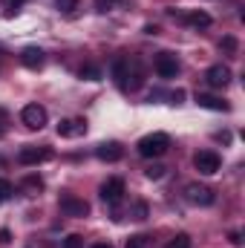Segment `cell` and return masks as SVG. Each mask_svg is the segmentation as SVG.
<instances>
[{
    "instance_id": "1",
    "label": "cell",
    "mask_w": 245,
    "mask_h": 248,
    "mask_svg": "<svg viewBox=\"0 0 245 248\" xmlns=\"http://www.w3.org/2000/svg\"><path fill=\"white\" fill-rule=\"evenodd\" d=\"M136 147H138V156H144V159H159V156L168 153L170 139H168V133H150V136L138 139Z\"/></svg>"
},
{
    "instance_id": "2",
    "label": "cell",
    "mask_w": 245,
    "mask_h": 248,
    "mask_svg": "<svg viewBox=\"0 0 245 248\" xmlns=\"http://www.w3.org/2000/svg\"><path fill=\"white\" fill-rule=\"evenodd\" d=\"M184 199L190 202V205H202V208H208V205H214V199H216V193L211 190L208 185H199V182H190V185L184 187Z\"/></svg>"
},
{
    "instance_id": "3",
    "label": "cell",
    "mask_w": 245,
    "mask_h": 248,
    "mask_svg": "<svg viewBox=\"0 0 245 248\" xmlns=\"http://www.w3.org/2000/svg\"><path fill=\"white\" fill-rule=\"evenodd\" d=\"M219 165H222V159H219L214 150H199V153L193 156V168H196L199 173H205V176H214V173L219 170Z\"/></svg>"
},
{
    "instance_id": "4",
    "label": "cell",
    "mask_w": 245,
    "mask_h": 248,
    "mask_svg": "<svg viewBox=\"0 0 245 248\" xmlns=\"http://www.w3.org/2000/svg\"><path fill=\"white\" fill-rule=\"evenodd\" d=\"M20 122L26 124L29 130H44L46 127V110L41 104H26L20 110Z\"/></svg>"
},
{
    "instance_id": "5",
    "label": "cell",
    "mask_w": 245,
    "mask_h": 248,
    "mask_svg": "<svg viewBox=\"0 0 245 248\" xmlns=\"http://www.w3.org/2000/svg\"><path fill=\"white\" fill-rule=\"evenodd\" d=\"M58 205H61V211L66 217H87L90 214V202L81 199V196H72V193H63L58 199Z\"/></svg>"
},
{
    "instance_id": "6",
    "label": "cell",
    "mask_w": 245,
    "mask_h": 248,
    "mask_svg": "<svg viewBox=\"0 0 245 248\" xmlns=\"http://www.w3.org/2000/svg\"><path fill=\"white\" fill-rule=\"evenodd\" d=\"M52 159V147H20V153H17V162L20 165H41V162H49Z\"/></svg>"
},
{
    "instance_id": "7",
    "label": "cell",
    "mask_w": 245,
    "mask_h": 248,
    "mask_svg": "<svg viewBox=\"0 0 245 248\" xmlns=\"http://www.w3.org/2000/svg\"><path fill=\"white\" fill-rule=\"evenodd\" d=\"M98 193H101V199H104L107 205H119V202L124 199V193H127L124 179H107L104 185L98 187Z\"/></svg>"
},
{
    "instance_id": "8",
    "label": "cell",
    "mask_w": 245,
    "mask_h": 248,
    "mask_svg": "<svg viewBox=\"0 0 245 248\" xmlns=\"http://www.w3.org/2000/svg\"><path fill=\"white\" fill-rule=\"evenodd\" d=\"M205 81H208V87L222 90V87H228V84H231V69H228L225 63H214V66L205 72Z\"/></svg>"
},
{
    "instance_id": "9",
    "label": "cell",
    "mask_w": 245,
    "mask_h": 248,
    "mask_svg": "<svg viewBox=\"0 0 245 248\" xmlns=\"http://www.w3.org/2000/svg\"><path fill=\"white\" fill-rule=\"evenodd\" d=\"M153 66H156V72H159L162 78H176V75H179V61H176V55H170V52H159L156 61H153Z\"/></svg>"
},
{
    "instance_id": "10",
    "label": "cell",
    "mask_w": 245,
    "mask_h": 248,
    "mask_svg": "<svg viewBox=\"0 0 245 248\" xmlns=\"http://www.w3.org/2000/svg\"><path fill=\"white\" fill-rule=\"evenodd\" d=\"M81 133H87V122L84 119H61L58 122V136H63V139H75Z\"/></svg>"
},
{
    "instance_id": "11",
    "label": "cell",
    "mask_w": 245,
    "mask_h": 248,
    "mask_svg": "<svg viewBox=\"0 0 245 248\" xmlns=\"http://www.w3.org/2000/svg\"><path fill=\"white\" fill-rule=\"evenodd\" d=\"M95 156L101 159V162H119L124 156V147L119 141H104V144H98L95 147Z\"/></svg>"
},
{
    "instance_id": "12",
    "label": "cell",
    "mask_w": 245,
    "mask_h": 248,
    "mask_svg": "<svg viewBox=\"0 0 245 248\" xmlns=\"http://www.w3.org/2000/svg\"><path fill=\"white\" fill-rule=\"evenodd\" d=\"M46 61V55H44V49H38V46H26L23 52H20V63L26 66V69H41Z\"/></svg>"
},
{
    "instance_id": "13",
    "label": "cell",
    "mask_w": 245,
    "mask_h": 248,
    "mask_svg": "<svg viewBox=\"0 0 245 248\" xmlns=\"http://www.w3.org/2000/svg\"><path fill=\"white\" fill-rule=\"evenodd\" d=\"M196 104L199 107H205V110H216V113H228L231 110V104L228 101H222V98H216V95H196Z\"/></svg>"
},
{
    "instance_id": "14",
    "label": "cell",
    "mask_w": 245,
    "mask_h": 248,
    "mask_svg": "<svg viewBox=\"0 0 245 248\" xmlns=\"http://www.w3.org/2000/svg\"><path fill=\"white\" fill-rule=\"evenodd\" d=\"M113 78H116L119 90H127V58H116L113 61Z\"/></svg>"
},
{
    "instance_id": "15",
    "label": "cell",
    "mask_w": 245,
    "mask_h": 248,
    "mask_svg": "<svg viewBox=\"0 0 245 248\" xmlns=\"http://www.w3.org/2000/svg\"><path fill=\"white\" fill-rule=\"evenodd\" d=\"M182 20L190 23V26H196V29L211 26V15H208V12H190V15H182Z\"/></svg>"
},
{
    "instance_id": "16",
    "label": "cell",
    "mask_w": 245,
    "mask_h": 248,
    "mask_svg": "<svg viewBox=\"0 0 245 248\" xmlns=\"http://www.w3.org/2000/svg\"><path fill=\"white\" fill-rule=\"evenodd\" d=\"M81 78H87V81H98V78H101V69L92 66V63H87V66H81Z\"/></svg>"
},
{
    "instance_id": "17",
    "label": "cell",
    "mask_w": 245,
    "mask_h": 248,
    "mask_svg": "<svg viewBox=\"0 0 245 248\" xmlns=\"http://www.w3.org/2000/svg\"><path fill=\"white\" fill-rule=\"evenodd\" d=\"M165 248H190V237H187V234H176L173 240H168Z\"/></svg>"
},
{
    "instance_id": "18",
    "label": "cell",
    "mask_w": 245,
    "mask_h": 248,
    "mask_svg": "<svg viewBox=\"0 0 245 248\" xmlns=\"http://www.w3.org/2000/svg\"><path fill=\"white\" fill-rule=\"evenodd\" d=\"M165 170H168L165 165H150L144 173H147V179H153V182H156V179H162V176H165Z\"/></svg>"
},
{
    "instance_id": "19",
    "label": "cell",
    "mask_w": 245,
    "mask_h": 248,
    "mask_svg": "<svg viewBox=\"0 0 245 248\" xmlns=\"http://www.w3.org/2000/svg\"><path fill=\"white\" fill-rule=\"evenodd\" d=\"M63 248H84V237H81V234H69V237L63 240Z\"/></svg>"
},
{
    "instance_id": "20",
    "label": "cell",
    "mask_w": 245,
    "mask_h": 248,
    "mask_svg": "<svg viewBox=\"0 0 245 248\" xmlns=\"http://www.w3.org/2000/svg\"><path fill=\"white\" fill-rule=\"evenodd\" d=\"M12 193H15V190H12V182H9V179H0V205H3Z\"/></svg>"
},
{
    "instance_id": "21",
    "label": "cell",
    "mask_w": 245,
    "mask_h": 248,
    "mask_svg": "<svg viewBox=\"0 0 245 248\" xmlns=\"http://www.w3.org/2000/svg\"><path fill=\"white\" fill-rule=\"evenodd\" d=\"M23 187H29V190H41V187H44V179H41V176H26V179H23Z\"/></svg>"
},
{
    "instance_id": "22",
    "label": "cell",
    "mask_w": 245,
    "mask_h": 248,
    "mask_svg": "<svg viewBox=\"0 0 245 248\" xmlns=\"http://www.w3.org/2000/svg\"><path fill=\"white\" fill-rule=\"evenodd\" d=\"M124 248H147V237L136 234V237H130V240H127V246H124Z\"/></svg>"
},
{
    "instance_id": "23",
    "label": "cell",
    "mask_w": 245,
    "mask_h": 248,
    "mask_svg": "<svg viewBox=\"0 0 245 248\" xmlns=\"http://www.w3.org/2000/svg\"><path fill=\"white\" fill-rule=\"evenodd\" d=\"M219 46H222L228 55H234V52H237V38H231V35H228V38H222V44H219Z\"/></svg>"
},
{
    "instance_id": "24",
    "label": "cell",
    "mask_w": 245,
    "mask_h": 248,
    "mask_svg": "<svg viewBox=\"0 0 245 248\" xmlns=\"http://www.w3.org/2000/svg\"><path fill=\"white\" fill-rule=\"evenodd\" d=\"M133 219H147V205L144 202H136L133 205Z\"/></svg>"
},
{
    "instance_id": "25",
    "label": "cell",
    "mask_w": 245,
    "mask_h": 248,
    "mask_svg": "<svg viewBox=\"0 0 245 248\" xmlns=\"http://www.w3.org/2000/svg\"><path fill=\"white\" fill-rule=\"evenodd\" d=\"M122 0H95V9L98 12H110V9H116Z\"/></svg>"
},
{
    "instance_id": "26",
    "label": "cell",
    "mask_w": 245,
    "mask_h": 248,
    "mask_svg": "<svg viewBox=\"0 0 245 248\" xmlns=\"http://www.w3.org/2000/svg\"><path fill=\"white\" fill-rule=\"evenodd\" d=\"M9 133V116H6V110H0V139Z\"/></svg>"
},
{
    "instance_id": "27",
    "label": "cell",
    "mask_w": 245,
    "mask_h": 248,
    "mask_svg": "<svg viewBox=\"0 0 245 248\" xmlns=\"http://www.w3.org/2000/svg\"><path fill=\"white\" fill-rule=\"evenodd\" d=\"M78 6V0H58V9H63V12H72Z\"/></svg>"
},
{
    "instance_id": "28",
    "label": "cell",
    "mask_w": 245,
    "mask_h": 248,
    "mask_svg": "<svg viewBox=\"0 0 245 248\" xmlns=\"http://www.w3.org/2000/svg\"><path fill=\"white\" fill-rule=\"evenodd\" d=\"M12 243V231L9 228H0V246H9Z\"/></svg>"
},
{
    "instance_id": "29",
    "label": "cell",
    "mask_w": 245,
    "mask_h": 248,
    "mask_svg": "<svg viewBox=\"0 0 245 248\" xmlns=\"http://www.w3.org/2000/svg\"><path fill=\"white\" fill-rule=\"evenodd\" d=\"M6 3H9V12H17V9H20L26 0H6Z\"/></svg>"
},
{
    "instance_id": "30",
    "label": "cell",
    "mask_w": 245,
    "mask_h": 248,
    "mask_svg": "<svg viewBox=\"0 0 245 248\" xmlns=\"http://www.w3.org/2000/svg\"><path fill=\"white\" fill-rule=\"evenodd\" d=\"M228 240H231V243H234V246H243V234H240V231H234V234H231V237H228Z\"/></svg>"
},
{
    "instance_id": "31",
    "label": "cell",
    "mask_w": 245,
    "mask_h": 248,
    "mask_svg": "<svg viewBox=\"0 0 245 248\" xmlns=\"http://www.w3.org/2000/svg\"><path fill=\"white\" fill-rule=\"evenodd\" d=\"M170 98H173V104H179V101H182V98H184V90H176V93H173Z\"/></svg>"
},
{
    "instance_id": "32",
    "label": "cell",
    "mask_w": 245,
    "mask_h": 248,
    "mask_svg": "<svg viewBox=\"0 0 245 248\" xmlns=\"http://www.w3.org/2000/svg\"><path fill=\"white\" fill-rule=\"evenodd\" d=\"M92 248H113V246H110V243H95Z\"/></svg>"
}]
</instances>
